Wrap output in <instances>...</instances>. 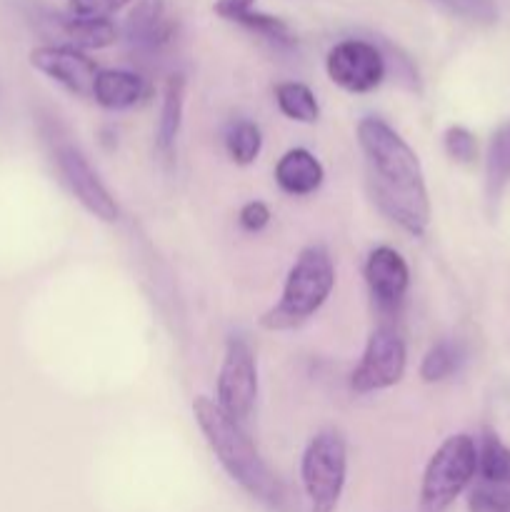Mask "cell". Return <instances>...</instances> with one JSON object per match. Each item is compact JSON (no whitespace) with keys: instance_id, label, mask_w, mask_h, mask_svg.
Listing matches in <instances>:
<instances>
[{"instance_id":"obj_6","label":"cell","mask_w":510,"mask_h":512,"mask_svg":"<svg viewBox=\"0 0 510 512\" xmlns=\"http://www.w3.org/2000/svg\"><path fill=\"white\" fill-rule=\"evenodd\" d=\"M405 363H408V353H405L403 338L395 330L378 328L368 338L363 358L350 375V388L360 395L393 388L403 380Z\"/></svg>"},{"instance_id":"obj_21","label":"cell","mask_w":510,"mask_h":512,"mask_svg":"<svg viewBox=\"0 0 510 512\" xmlns=\"http://www.w3.org/2000/svg\"><path fill=\"white\" fill-rule=\"evenodd\" d=\"M225 148L238 165H250L263 148V135L253 120H235L225 130Z\"/></svg>"},{"instance_id":"obj_8","label":"cell","mask_w":510,"mask_h":512,"mask_svg":"<svg viewBox=\"0 0 510 512\" xmlns=\"http://www.w3.org/2000/svg\"><path fill=\"white\" fill-rule=\"evenodd\" d=\"M325 70L330 80L348 93H370L388 73L383 50L370 40L358 38L333 45L325 58Z\"/></svg>"},{"instance_id":"obj_2","label":"cell","mask_w":510,"mask_h":512,"mask_svg":"<svg viewBox=\"0 0 510 512\" xmlns=\"http://www.w3.org/2000/svg\"><path fill=\"white\" fill-rule=\"evenodd\" d=\"M193 415L198 428L203 430L205 440H208L210 450L215 453L218 463L223 465L225 473L258 503L275 512H288V493L285 485L280 483L278 475L268 468L263 458H260L258 448L243 425L238 420L230 418L215 400L195 398Z\"/></svg>"},{"instance_id":"obj_25","label":"cell","mask_w":510,"mask_h":512,"mask_svg":"<svg viewBox=\"0 0 510 512\" xmlns=\"http://www.w3.org/2000/svg\"><path fill=\"white\" fill-rule=\"evenodd\" d=\"M133 0H68V13L75 18H110Z\"/></svg>"},{"instance_id":"obj_5","label":"cell","mask_w":510,"mask_h":512,"mask_svg":"<svg viewBox=\"0 0 510 512\" xmlns=\"http://www.w3.org/2000/svg\"><path fill=\"white\" fill-rule=\"evenodd\" d=\"M348 475V448L338 430H320L300 460V480L310 512H335Z\"/></svg>"},{"instance_id":"obj_28","label":"cell","mask_w":510,"mask_h":512,"mask_svg":"<svg viewBox=\"0 0 510 512\" xmlns=\"http://www.w3.org/2000/svg\"><path fill=\"white\" fill-rule=\"evenodd\" d=\"M255 5V0H215L213 10L215 15H220L223 20H238L243 18L245 13H250Z\"/></svg>"},{"instance_id":"obj_19","label":"cell","mask_w":510,"mask_h":512,"mask_svg":"<svg viewBox=\"0 0 510 512\" xmlns=\"http://www.w3.org/2000/svg\"><path fill=\"white\" fill-rule=\"evenodd\" d=\"M275 100H278L280 113L288 115L290 120H298V123H315L320 115L318 100L305 83H295V80L280 83L275 88Z\"/></svg>"},{"instance_id":"obj_18","label":"cell","mask_w":510,"mask_h":512,"mask_svg":"<svg viewBox=\"0 0 510 512\" xmlns=\"http://www.w3.org/2000/svg\"><path fill=\"white\" fill-rule=\"evenodd\" d=\"M463 360L465 350L458 340H438V343L425 353L423 363H420V378H423L425 383H440V380L458 373Z\"/></svg>"},{"instance_id":"obj_22","label":"cell","mask_w":510,"mask_h":512,"mask_svg":"<svg viewBox=\"0 0 510 512\" xmlns=\"http://www.w3.org/2000/svg\"><path fill=\"white\" fill-rule=\"evenodd\" d=\"M235 23L243 25V28L250 30V33H258L260 38L270 40V43L280 45V48H293V45L298 43L293 30H290V25L285 23L283 18H275V15L250 10V13H245L243 18H238Z\"/></svg>"},{"instance_id":"obj_17","label":"cell","mask_w":510,"mask_h":512,"mask_svg":"<svg viewBox=\"0 0 510 512\" xmlns=\"http://www.w3.org/2000/svg\"><path fill=\"white\" fill-rule=\"evenodd\" d=\"M510 183V120L493 133L485 158V193L490 203H498Z\"/></svg>"},{"instance_id":"obj_13","label":"cell","mask_w":510,"mask_h":512,"mask_svg":"<svg viewBox=\"0 0 510 512\" xmlns=\"http://www.w3.org/2000/svg\"><path fill=\"white\" fill-rule=\"evenodd\" d=\"M325 173L320 160L310 150L293 148L275 165V180L290 195H310L320 188Z\"/></svg>"},{"instance_id":"obj_1","label":"cell","mask_w":510,"mask_h":512,"mask_svg":"<svg viewBox=\"0 0 510 512\" xmlns=\"http://www.w3.org/2000/svg\"><path fill=\"white\" fill-rule=\"evenodd\" d=\"M358 143L368 160L373 200L405 233L423 238L430 223V200L418 155L380 118L358 123Z\"/></svg>"},{"instance_id":"obj_3","label":"cell","mask_w":510,"mask_h":512,"mask_svg":"<svg viewBox=\"0 0 510 512\" xmlns=\"http://www.w3.org/2000/svg\"><path fill=\"white\" fill-rule=\"evenodd\" d=\"M335 268L328 250L320 245H310L295 258L288 278H285L283 295L278 303L263 313L260 325L265 330H293L313 318L328 295L333 293Z\"/></svg>"},{"instance_id":"obj_9","label":"cell","mask_w":510,"mask_h":512,"mask_svg":"<svg viewBox=\"0 0 510 512\" xmlns=\"http://www.w3.org/2000/svg\"><path fill=\"white\" fill-rule=\"evenodd\" d=\"M53 155L55 165H58L60 175H63L65 185H68L70 193L75 195V200H78L90 215H95V218L105 220V223H115L120 215L118 203H115L110 190L103 185V180L98 178V173L90 168L85 155L70 143L55 145Z\"/></svg>"},{"instance_id":"obj_12","label":"cell","mask_w":510,"mask_h":512,"mask_svg":"<svg viewBox=\"0 0 510 512\" xmlns=\"http://www.w3.org/2000/svg\"><path fill=\"white\" fill-rule=\"evenodd\" d=\"M365 280L380 310H395L403 303L410 285V270L395 248L380 245L365 260Z\"/></svg>"},{"instance_id":"obj_26","label":"cell","mask_w":510,"mask_h":512,"mask_svg":"<svg viewBox=\"0 0 510 512\" xmlns=\"http://www.w3.org/2000/svg\"><path fill=\"white\" fill-rule=\"evenodd\" d=\"M450 10L483 25H490L498 20L495 0H450Z\"/></svg>"},{"instance_id":"obj_27","label":"cell","mask_w":510,"mask_h":512,"mask_svg":"<svg viewBox=\"0 0 510 512\" xmlns=\"http://www.w3.org/2000/svg\"><path fill=\"white\" fill-rule=\"evenodd\" d=\"M240 225L250 233H258L265 225L270 223V210L268 205L260 203V200H253V203H245L243 210H240Z\"/></svg>"},{"instance_id":"obj_16","label":"cell","mask_w":510,"mask_h":512,"mask_svg":"<svg viewBox=\"0 0 510 512\" xmlns=\"http://www.w3.org/2000/svg\"><path fill=\"white\" fill-rule=\"evenodd\" d=\"M60 33L70 40L73 48L85 50H100L108 48L118 38V30L110 23V18H75V15H65V18H55Z\"/></svg>"},{"instance_id":"obj_10","label":"cell","mask_w":510,"mask_h":512,"mask_svg":"<svg viewBox=\"0 0 510 512\" xmlns=\"http://www.w3.org/2000/svg\"><path fill=\"white\" fill-rule=\"evenodd\" d=\"M125 40L140 55H160L178 38V15L168 0H138L125 18Z\"/></svg>"},{"instance_id":"obj_23","label":"cell","mask_w":510,"mask_h":512,"mask_svg":"<svg viewBox=\"0 0 510 512\" xmlns=\"http://www.w3.org/2000/svg\"><path fill=\"white\" fill-rule=\"evenodd\" d=\"M470 512H510V485L483 483L468 498Z\"/></svg>"},{"instance_id":"obj_14","label":"cell","mask_w":510,"mask_h":512,"mask_svg":"<svg viewBox=\"0 0 510 512\" xmlns=\"http://www.w3.org/2000/svg\"><path fill=\"white\" fill-rule=\"evenodd\" d=\"M148 95V83L130 70H100L93 85L95 103L108 110H125Z\"/></svg>"},{"instance_id":"obj_24","label":"cell","mask_w":510,"mask_h":512,"mask_svg":"<svg viewBox=\"0 0 510 512\" xmlns=\"http://www.w3.org/2000/svg\"><path fill=\"white\" fill-rule=\"evenodd\" d=\"M443 145L445 153L458 163H473L478 158V140L463 125H450L443 135Z\"/></svg>"},{"instance_id":"obj_30","label":"cell","mask_w":510,"mask_h":512,"mask_svg":"<svg viewBox=\"0 0 510 512\" xmlns=\"http://www.w3.org/2000/svg\"><path fill=\"white\" fill-rule=\"evenodd\" d=\"M440 5H445V8H450V0H438Z\"/></svg>"},{"instance_id":"obj_20","label":"cell","mask_w":510,"mask_h":512,"mask_svg":"<svg viewBox=\"0 0 510 512\" xmlns=\"http://www.w3.org/2000/svg\"><path fill=\"white\" fill-rule=\"evenodd\" d=\"M478 473L490 485H510V448L500 443L493 430H485L478 450Z\"/></svg>"},{"instance_id":"obj_29","label":"cell","mask_w":510,"mask_h":512,"mask_svg":"<svg viewBox=\"0 0 510 512\" xmlns=\"http://www.w3.org/2000/svg\"><path fill=\"white\" fill-rule=\"evenodd\" d=\"M0 118H3V90H0Z\"/></svg>"},{"instance_id":"obj_7","label":"cell","mask_w":510,"mask_h":512,"mask_svg":"<svg viewBox=\"0 0 510 512\" xmlns=\"http://www.w3.org/2000/svg\"><path fill=\"white\" fill-rule=\"evenodd\" d=\"M258 398V370L248 340L230 338L218 375V405L243 425Z\"/></svg>"},{"instance_id":"obj_11","label":"cell","mask_w":510,"mask_h":512,"mask_svg":"<svg viewBox=\"0 0 510 512\" xmlns=\"http://www.w3.org/2000/svg\"><path fill=\"white\" fill-rule=\"evenodd\" d=\"M28 60L38 73L48 75L70 93L93 95V85L100 70L95 60H90L83 50L73 48V45H40V48L30 50Z\"/></svg>"},{"instance_id":"obj_4","label":"cell","mask_w":510,"mask_h":512,"mask_svg":"<svg viewBox=\"0 0 510 512\" xmlns=\"http://www.w3.org/2000/svg\"><path fill=\"white\" fill-rule=\"evenodd\" d=\"M478 473V448L470 435H450L428 460L420 483V512H445Z\"/></svg>"},{"instance_id":"obj_15","label":"cell","mask_w":510,"mask_h":512,"mask_svg":"<svg viewBox=\"0 0 510 512\" xmlns=\"http://www.w3.org/2000/svg\"><path fill=\"white\" fill-rule=\"evenodd\" d=\"M183 105H185V78L180 73L170 75L163 90V105H160L158 118V133H155V143L158 150L170 158L175 150V140H178L180 123H183Z\"/></svg>"}]
</instances>
